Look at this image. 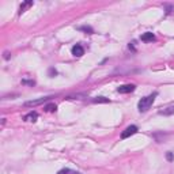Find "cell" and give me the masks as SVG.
<instances>
[{"label":"cell","instance_id":"obj_1","mask_svg":"<svg viewBox=\"0 0 174 174\" xmlns=\"http://www.w3.org/2000/svg\"><path fill=\"white\" fill-rule=\"evenodd\" d=\"M156 95H158V93H154V94H150V95H147V97H143L142 99L139 101V103H137L139 112H140V113L147 112V110L151 108V105L154 103V101H155Z\"/></svg>","mask_w":174,"mask_h":174},{"label":"cell","instance_id":"obj_2","mask_svg":"<svg viewBox=\"0 0 174 174\" xmlns=\"http://www.w3.org/2000/svg\"><path fill=\"white\" fill-rule=\"evenodd\" d=\"M50 98H53V97H45V98H40V99H34V101H27V102H25V106L26 108L37 106V105H41V103H45L48 101H50Z\"/></svg>","mask_w":174,"mask_h":174},{"label":"cell","instance_id":"obj_3","mask_svg":"<svg viewBox=\"0 0 174 174\" xmlns=\"http://www.w3.org/2000/svg\"><path fill=\"white\" fill-rule=\"evenodd\" d=\"M136 132H137V127H136V125H131V127L125 128V131H122V133H121V139H128L132 135H135Z\"/></svg>","mask_w":174,"mask_h":174},{"label":"cell","instance_id":"obj_4","mask_svg":"<svg viewBox=\"0 0 174 174\" xmlns=\"http://www.w3.org/2000/svg\"><path fill=\"white\" fill-rule=\"evenodd\" d=\"M120 94H129V93L135 91V84H122L117 89Z\"/></svg>","mask_w":174,"mask_h":174},{"label":"cell","instance_id":"obj_5","mask_svg":"<svg viewBox=\"0 0 174 174\" xmlns=\"http://www.w3.org/2000/svg\"><path fill=\"white\" fill-rule=\"evenodd\" d=\"M72 55H74L75 57H80L84 55V49H83V46L80 44H76L72 46Z\"/></svg>","mask_w":174,"mask_h":174},{"label":"cell","instance_id":"obj_6","mask_svg":"<svg viewBox=\"0 0 174 174\" xmlns=\"http://www.w3.org/2000/svg\"><path fill=\"white\" fill-rule=\"evenodd\" d=\"M140 38H142V41H144V42H152L154 40H155V36H154V33L147 31V33H144Z\"/></svg>","mask_w":174,"mask_h":174},{"label":"cell","instance_id":"obj_7","mask_svg":"<svg viewBox=\"0 0 174 174\" xmlns=\"http://www.w3.org/2000/svg\"><path fill=\"white\" fill-rule=\"evenodd\" d=\"M37 118H38V113L37 112H30L27 113L26 116H25V121H37Z\"/></svg>","mask_w":174,"mask_h":174},{"label":"cell","instance_id":"obj_8","mask_svg":"<svg viewBox=\"0 0 174 174\" xmlns=\"http://www.w3.org/2000/svg\"><path fill=\"white\" fill-rule=\"evenodd\" d=\"M159 114H163V116H171V114H174V106H169V108H166V109L159 110Z\"/></svg>","mask_w":174,"mask_h":174},{"label":"cell","instance_id":"obj_9","mask_svg":"<svg viewBox=\"0 0 174 174\" xmlns=\"http://www.w3.org/2000/svg\"><path fill=\"white\" fill-rule=\"evenodd\" d=\"M93 102H95V103H108V102H110V101L105 97H95L94 99H93Z\"/></svg>","mask_w":174,"mask_h":174},{"label":"cell","instance_id":"obj_10","mask_svg":"<svg viewBox=\"0 0 174 174\" xmlns=\"http://www.w3.org/2000/svg\"><path fill=\"white\" fill-rule=\"evenodd\" d=\"M33 6V1H26V3H23L21 6V8H19V14H22V12H25V10L29 8V7Z\"/></svg>","mask_w":174,"mask_h":174},{"label":"cell","instance_id":"obj_11","mask_svg":"<svg viewBox=\"0 0 174 174\" xmlns=\"http://www.w3.org/2000/svg\"><path fill=\"white\" fill-rule=\"evenodd\" d=\"M57 174H80V173H79V171L71 170V169H63V170H60Z\"/></svg>","mask_w":174,"mask_h":174},{"label":"cell","instance_id":"obj_12","mask_svg":"<svg viewBox=\"0 0 174 174\" xmlns=\"http://www.w3.org/2000/svg\"><path fill=\"white\" fill-rule=\"evenodd\" d=\"M56 109H57V106L55 103H49V105L45 106V112H56Z\"/></svg>","mask_w":174,"mask_h":174},{"label":"cell","instance_id":"obj_13","mask_svg":"<svg viewBox=\"0 0 174 174\" xmlns=\"http://www.w3.org/2000/svg\"><path fill=\"white\" fill-rule=\"evenodd\" d=\"M79 30H82V31H89V33H93V29L91 27H86V26H83V27H79Z\"/></svg>","mask_w":174,"mask_h":174},{"label":"cell","instance_id":"obj_14","mask_svg":"<svg viewBox=\"0 0 174 174\" xmlns=\"http://www.w3.org/2000/svg\"><path fill=\"white\" fill-rule=\"evenodd\" d=\"M23 84H30V86H34V80H22Z\"/></svg>","mask_w":174,"mask_h":174},{"label":"cell","instance_id":"obj_15","mask_svg":"<svg viewBox=\"0 0 174 174\" xmlns=\"http://www.w3.org/2000/svg\"><path fill=\"white\" fill-rule=\"evenodd\" d=\"M171 159H173V154L167 152V161H171Z\"/></svg>","mask_w":174,"mask_h":174}]
</instances>
